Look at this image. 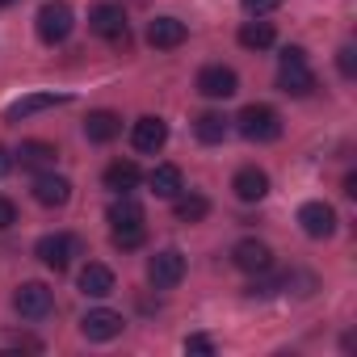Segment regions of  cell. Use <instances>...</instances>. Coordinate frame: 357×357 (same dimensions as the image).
<instances>
[{
  "mask_svg": "<svg viewBox=\"0 0 357 357\" xmlns=\"http://www.w3.org/2000/svg\"><path fill=\"white\" fill-rule=\"evenodd\" d=\"M105 190H114V194H130V190H139V181H143V172H139V164L135 160H114L109 168H105Z\"/></svg>",
  "mask_w": 357,
  "mask_h": 357,
  "instance_id": "obj_19",
  "label": "cell"
},
{
  "mask_svg": "<svg viewBox=\"0 0 357 357\" xmlns=\"http://www.w3.org/2000/svg\"><path fill=\"white\" fill-rule=\"evenodd\" d=\"M118 135H122V118L114 109H93L84 118V139L89 143H114Z\"/></svg>",
  "mask_w": 357,
  "mask_h": 357,
  "instance_id": "obj_18",
  "label": "cell"
},
{
  "mask_svg": "<svg viewBox=\"0 0 357 357\" xmlns=\"http://www.w3.org/2000/svg\"><path fill=\"white\" fill-rule=\"evenodd\" d=\"M34 202L38 206H51V211L68 206L72 202V181H68V176H59V172H38L34 176Z\"/></svg>",
  "mask_w": 357,
  "mask_h": 357,
  "instance_id": "obj_11",
  "label": "cell"
},
{
  "mask_svg": "<svg viewBox=\"0 0 357 357\" xmlns=\"http://www.w3.org/2000/svg\"><path fill=\"white\" fill-rule=\"evenodd\" d=\"M130 143H135V151H143V155H155L164 143H168V122L164 118H139L135 126H130Z\"/></svg>",
  "mask_w": 357,
  "mask_h": 357,
  "instance_id": "obj_13",
  "label": "cell"
},
{
  "mask_svg": "<svg viewBox=\"0 0 357 357\" xmlns=\"http://www.w3.org/2000/svg\"><path fill=\"white\" fill-rule=\"evenodd\" d=\"M122 328H126V319H122L118 311H109V307H93V311H84V319H80L84 340H114V336H122Z\"/></svg>",
  "mask_w": 357,
  "mask_h": 357,
  "instance_id": "obj_10",
  "label": "cell"
},
{
  "mask_svg": "<svg viewBox=\"0 0 357 357\" xmlns=\"http://www.w3.org/2000/svg\"><path fill=\"white\" fill-rule=\"evenodd\" d=\"M34 26H38V38L47 47H59V43H68V34L76 26V13H72V5H63V0H47L38 9V17H34Z\"/></svg>",
  "mask_w": 357,
  "mask_h": 357,
  "instance_id": "obj_3",
  "label": "cell"
},
{
  "mask_svg": "<svg viewBox=\"0 0 357 357\" xmlns=\"http://www.w3.org/2000/svg\"><path fill=\"white\" fill-rule=\"evenodd\" d=\"M17 160H22V168H55L59 147L47 143V139H26V143L17 147Z\"/></svg>",
  "mask_w": 357,
  "mask_h": 357,
  "instance_id": "obj_21",
  "label": "cell"
},
{
  "mask_svg": "<svg viewBox=\"0 0 357 357\" xmlns=\"http://www.w3.org/2000/svg\"><path fill=\"white\" fill-rule=\"evenodd\" d=\"M89 30H93L97 38L114 43V47H126V43H130V30H126V13H122V5H93V13H89Z\"/></svg>",
  "mask_w": 357,
  "mask_h": 357,
  "instance_id": "obj_4",
  "label": "cell"
},
{
  "mask_svg": "<svg viewBox=\"0 0 357 357\" xmlns=\"http://www.w3.org/2000/svg\"><path fill=\"white\" fill-rule=\"evenodd\" d=\"M13 311H17L22 319H47V315L55 311L51 286H43V282H22L17 294H13Z\"/></svg>",
  "mask_w": 357,
  "mask_h": 357,
  "instance_id": "obj_5",
  "label": "cell"
},
{
  "mask_svg": "<svg viewBox=\"0 0 357 357\" xmlns=\"http://www.w3.org/2000/svg\"><path fill=\"white\" fill-rule=\"evenodd\" d=\"M227 130H231V118H223V114H202L198 122H194V135L202 139V143H223L227 139Z\"/></svg>",
  "mask_w": 357,
  "mask_h": 357,
  "instance_id": "obj_24",
  "label": "cell"
},
{
  "mask_svg": "<svg viewBox=\"0 0 357 357\" xmlns=\"http://www.w3.org/2000/svg\"><path fill=\"white\" fill-rule=\"evenodd\" d=\"M109 240H114V248H122V252H135V248H143V240H147V227L139 223V227H114L109 231Z\"/></svg>",
  "mask_w": 357,
  "mask_h": 357,
  "instance_id": "obj_26",
  "label": "cell"
},
{
  "mask_svg": "<svg viewBox=\"0 0 357 357\" xmlns=\"http://www.w3.org/2000/svg\"><path fill=\"white\" fill-rule=\"evenodd\" d=\"M231 190H236V198H240V202H261V198L269 194V172H265V168H257V164H248V168H240V172H236Z\"/></svg>",
  "mask_w": 357,
  "mask_h": 357,
  "instance_id": "obj_16",
  "label": "cell"
},
{
  "mask_svg": "<svg viewBox=\"0 0 357 357\" xmlns=\"http://www.w3.org/2000/svg\"><path fill=\"white\" fill-rule=\"evenodd\" d=\"M185 38H190V30H185V22H176V17H155L147 26V43L155 51H172V47H181Z\"/></svg>",
  "mask_w": 357,
  "mask_h": 357,
  "instance_id": "obj_17",
  "label": "cell"
},
{
  "mask_svg": "<svg viewBox=\"0 0 357 357\" xmlns=\"http://www.w3.org/2000/svg\"><path fill=\"white\" fill-rule=\"evenodd\" d=\"M139 223H143V206L122 194V202L109 206V227H139Z\"/></svg>",
  "mask_w": 357,
  "mask_h": 357,
  "instance_id": "obj_25",
  "label": "cell"
},
{
  "mask_svg": "<svg viewBox=\"0 0 357 357\" xmlns=\"http://www.w3.org/2000/svg\"><path fill=\"white\" fill-rule=\"evenodd\" d=\"M231 265L244 273H269L273 269V248L265 240H240L231 248Z\"/></svg>",
  "mask_w": 357,
  "mask_h": 357,
  "instance_id": "obj_9",
  "label": "cell"
},
{
  "mask_svg": "<svg viewBox=\"0 0 357 357\" xmlns=\"http://www.w3.org/2000/svg\"><path fill=\"white\" fill-rule=\"evenodd\" d=\"M278 89H282L286 97H311V93H315V72L307 68V51H303V47H286V51H282Z\"/></svg>",
  "mask_w": 357,
  "mask_h": 357,
  "instance_id": "obj_1",
  "label": "cell"
},
{
  "mask_svg": "<svg viewBox=\"0 0 357 357\" xmlns=\"http://www.w3.org/2000/svg\"><path fill=\"white\" fill-rule=\"evenodd\" d=\"M114 290H118V282H114V269H109V265L89 261V265L80 269V294H89V298H109Z\"/></svg>",
  "mask_w": 357,
  "mask_h": 357,
  "instance_id": "obj_15",
  "label": "cell"
},
{
  "mask_svg": "<svg viewBox=\"0 0 357 357\" xmlns=\"http://www.w3.org/2000/svg\"><path fill=\"white\" fill-rule=\"evenodd\" d=\"M172 215H176V223H198V219L211 215V202L202 194H176L172 198Z\"/></svg>",
  "mask_w": 357,
  "mask_h": 357,
  "instance_id": "obj_23",
  "label": "cell"
},
{
  "mask_svg": "<svg viewBox=\"0 0 357 357\" xmlns=\"http://www.w3.org/2000/svg\"><path fill=\"white\" fill-rule=\"evenodd\" d=\"M240 5H244L248 17H265V13H273V9L282 5V0H240Z\"/></svg>",
  "mask_w": 357,
  "mask_h": 357,
  "instance_id": "obj_28",
  "label": "cell"
},
{
  "mask_svg": "<svg viewBox=\"0 0 357 357\" xmlns=\"http://www.w3.org/2000/svg\"><path fill=\"white\" fill-rule=\"evenodd\" d=\"M9 168H13V155H9L5 147H0V176H9Z\"/></svg>",
  "mask_w": 357,
  "mask_h": 357,
  "instance_id": "obj_31",
  "label": "cell"
},
{
  "mask_svg": "<svg viewBox=\"0 0 357 357\" xmlns=\"http://www.w3.org/2000/svg\"><path fill=\"white\" fill-rule=\"evenodd\" d=\"M76 252H80V244H76L68 231H51V236H43V240L34 244V257H38L47 269H55V273H63Z\"/></svg>",
  "mask_w": 357,
  "mask_h": 357,
  "instance_id": "obj_7",
  "label": "cell"
},
{
  "mask_svg": "<svg viewBox=\"0 0 357 357\" xmlns=\"http://www.w3.org/2000/svg\"><path fill=\"white\" fill-rule=\"evenodd\" d=\"M298 227L311 236V240H328L336 231V211L328 202H303L298 206Z\"/></svg>",
  "mask_w": 357,
  "mask_h": 357,
  "instance_id": "obj_12",
  "label": "cell"
},
{
  "mask_svg": "<svg viewBox=\"0 0 357 357\" xmlns=\"http://www.w3.org/2000/svg\"><path fill=\"white\" fill-rule=\"evenodd\" d=\"M55 105H68V93H30L5 109V122H22V118H34L43 109H55Z\"/></svg>",
  "mask_w": 357,
  "mask_h": 357,
  "instance_id": "obj_14",
  "label": "cell"
},
{
  "mask_svg": "<svg viewBox=\"0 0 357 357\" xmlns=\"http://www.w3.org/2000/svg\"><path fill=\"white\" fill-rule=\"evenodd\" d=\"M185 353H202V357H211V353H215V340H211V336H185Z\"/></svg>",
  "mask_w": 357,
  "mask_h": 357,
  "instance_id": "obj_29",
  "label": "cell"
},
{
  "mask_svg": "<svg viewBox=\"0 0 357 357\" xmlns=\"http://www.w3.org/2000/svg\"><path fill=\"white\" fill-rule=\"evenodd\" d=\"M0 5H9V0H0Z\"/></svg>",
  "mask_w": 357,
  "mask_h": 357,
  "instance_id": "obj_33",
  "label": "cell"
},
{
  "mask_svg": "<svg viewBox=\"0 0 357 357\" xmlns=\"http://www.w3.org/2000/svg\"><path fill=\"white\" fill-rule=\"evenodd\" d=\"M147 185H151V194H155V198H176V194L185 190L181 168H176V164H155V168L147 172Z\"/></svg>",
  "mask_w": 357,
  "mask_h": 357,
  "instance_id": "obj_20",
  "label": "cell"
},
{
  "mask_svg": "<svg viewBox=\"0 0 357 357\" xmlns=\"http://www.w3.org/2000/svg\"><path fill=\"white\" fill-rule=\"evenodd\" d=\"M13 223H17V206L9 198H0V231H9Z\"/></svg>",
  "mask_w": 357,
  "mask_h": 357,
  "instance_id": "obj_30",
  "label": "cell"
},
{
  "mask_svg": "<svg viewBox=\"0 0 357 357\" xmlns=\"http://www.w3.org/2000/svg\"><path fill=\"white\" fill-rule=\"evenodd\" d=\"M236 130L248 139V143H273L282 135V114L273 105H244L240 118H236Z\"/></svg>",
  "mask_w": 357,
  "mask_h": 357,
  "instance_id": "obj_2",
  "label": "cell"
},
{
  "mask_svg": "<svg viewBox=\"0 0 357 357\" xmlns=\"http://www.w3.org/2000/svg\"><path fill=\"white\" fill-rule=\"evenodd\" d=\"M273 38H278V30H273V22H244L240 26V47L244 51H265V47H273Z\"/></svg>",
  "mask_w": 357,
  "mask_h": 357,
  "instance_id": "obj_22",
  "label": "cell"
},
{
  "mask_svg": "<svg viewBox=\"0 0 357 357\" xmlns=\"http://www.w3.org/2000/svg\"><path fill=\"white\" fill-rule=\"evenodd\" d=\"M344 194H349V198H357V176H353V172L344 176Z\"/></svg>",
  "mask_w": 357,
  "mask_h": 357,
  "instance_id": "obj_32",
  "label": "cell"
},
{
  "mask_svg": "<svg viewBox=\"0 0 357 357\" xmlns=\"http://www.w3.org/2000/svg\"><path fill=\"white\" fill-rule=\"evenodd\" d=\"M336 68H340V76H344V80H353V76H357V51H353V43H344V47L336 51Z\"/></svg>",
  "mask_w": 357,
  "mask_h": 357,
  "instance_id": "obj_27",
  "label": "cell"
},
{
  "mask_svg": "<svg viewBox=\"0 0 357 357\" xmlns=\"http://www.w3.org/2000/svg\"><path fill=\"white\" fill-rule=\"evenodd\" d=\"M185 278V257L176 252V248H160L151 261H147V282L155 290H172V286H181Z\"/></svg>",
  "mask_w": 357,
  "mask_h": 357,
  "instance_id": "obj_6",
  "label": "cell"
},
{
  "mask_svg": "<svg viewBox=\"0 0 357 357\" xmlns=\"http://www.w3.org/2000/svg\"><path fill=\"white\" fill-rule=\"evenodd\" d=\"M236 89H240V76L223 63H211V68L198 72V93L211 97V101H227V97H236Z\"/></svg>",
  "mask_w": 357,
  "mask_h": 357,
  "instance_id": "obj_8",
  "label": "cell"
}]
</instances>
